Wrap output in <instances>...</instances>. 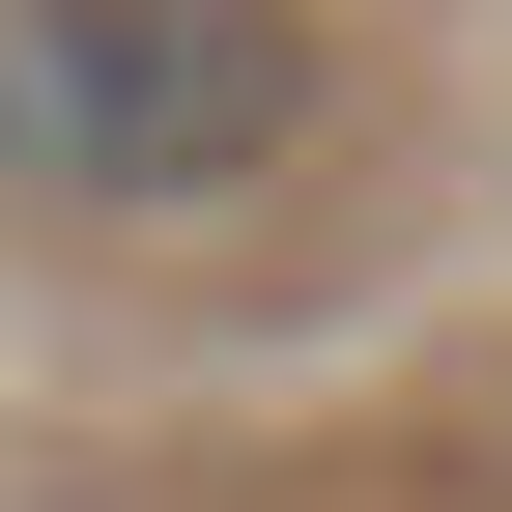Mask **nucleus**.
Segmentation results:
<instances>
[{
  "label": "nucleus",
  "mask_w": 512,
  "mask_h": 512,
  "mask_svg": "<svg viewBox=\"0 0 512 512\" xmlns=\"http://www.w3.org/2000/svg\"><path fill=\"white\" fill-rule=\"evenodd\" d=\"M29 512H86V484H29Z\"/></svg>",
  "instance_id": "obj_2"
},
{
  "label": "nucleus",
  "mask_w": 512,
  "mask_h": 512,
  "mask_svg": "<svg viewBox=\"0 0 512 512\" xmlns=\"http://www.w3.org/2000/svg\"><path fill=\"white\" fill-rule=\"evenodd\" d=\"M342 29L313 0H0V200L29 228H200L313 171Z\"/></svg>",
  "instance_id": "obj_1"
}]
</instances>
